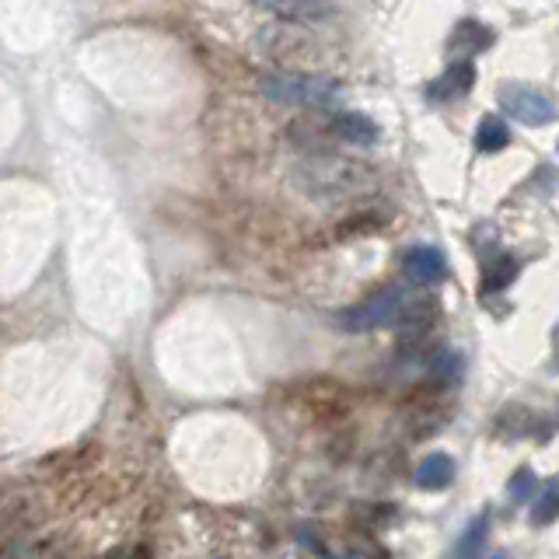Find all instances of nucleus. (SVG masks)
Returning <instances> with one entry per match:
<instances>
[{
    "mask_svg": "<svg viewBox=\"0 0 559 559\" xmlns=\"http://www.w3.org/2000/svg\"><path fill=\"white\" fill-rule=\"evenodd\" d=\"M259 88L273 102L308 105V109H325L339 98V81L325 74H266L259 77Z\"/></svg>",
    "mask_w": 559,
    "mask_h": 559,
    "instance_id": "nucleus-1",
    "label": "nucleus"
},
{
    "mask_svg": "<svg viewBox=\"0 0 559 559\" xmlns=\"http://www.w3.org/2000/svg\"><path fill=\"white\" fill-rule=\"evenodd\" d=\"M406 304H409V297L402 287H381L378 294H371L367 301L339 311L336 325L343 332H374V329H385V325H399Z\"/></svg>",
    "mask_w": 559,
    "mask_h": 559,
    "instance_id": "nucleus-2",
    "label": "nucleus"
},
{
    "mask_svg": "<svg viewBox=\"0 0 559 559\" xmlns=\"http://www.w3.org/2000/svg\"><path fill=\"white\" fill-rule=\"evenodd\" d=\"M308 175H311L308 189L311 193H318V196H350L367 182L364 165H353V161H343V158L311 161Z\"/></svg>",
    "mask_w": 559,
    "mask_h": 559,
    "instance_id": "nucleus-3",
    "label": "nucleus"
},
{
    "mask_svg": "<svg viewBox=\"0 0 559 559\" xmlns=\"http://www.w3.org/2000/svg\"><path fill=\"white\" fill-rule=\"evenodd\" d=\"M500 105H504L507 116L525 126H549L556 119V105L542 91L528 88V84H504L500 88Z\"/></svg>",
    "mask_w": 559,
    "mask_h": 559,
    "instance_id": "nucleus-4",
    "label": "nucleus"
},
{
    "mask_svg": "<svg viewBox=\"0 0 559 559\" xmlns=\"http://www.w3.org/2000/svg\"><path fill=\"white\" fill-rule=\"evenodd\" d=\"M402 270L413 283L420 287H434V283L448 280V259H444L441 249H430V245H416V249L406 252L402 259Z\"/></svg>",
    "mask_w": 559,
    "mask_h": 559,
    "instance_id": "nucleus-5",
    "label": "nucleus"
},
{
    "mask_svg": "<svg viewBox=\"0 0 559 559\" xmlns=\"http://www.w3.org/2000/svg\"><path fill=\"white\" fill-rule=\"evenodd\" d=\"M472 84H476V67H472V60H455L434 84H430L427 95L434 98V102H455V98L469 95Z\"/></svg>",
    "mask_w": 559,
    "mask_h": 559,
    "instance_id": "nucleus-6",
    "label": "nucleus"
},
{
    "mask_svg": "<svg viewBox=\"0 0 559 559\" xmlns=\"http://www.w3.org/2000/svg\"><path fill=\"white\" fill-rule=\"evenodd\" d=\"M493 46V28L483 25V21H458L455 32H451L448 39V53L458 56V60H472V56H479L483 49Z\"/></svg>",
    "mask_w": 559,
    "mask_h": 559,
    "instance_id": "nucleus-7",
    "label": "nucleus"
},
{
    "mask_svg": "<svg viewBox=\"0 0 559 559\" xmlns=\"http://www.w3.org/2000/svg\"><path fill=\"white\" fill-rule=\"evenodd\" d=\"M256 4L283 21H297V25H318L332 14L329 0H256Z\"/></svg>",
    "mask_w": 559,
    "mask_h": 559,
    "instance_id": "nucleus-8",
    "label": "nucleus"
},
{
    "mask_svg": "<svg viewBox=\"0 0 559 559\" xmlns=\"http://www.w3.org/2000/svg\"><path fill=\"white\" fill-rule=\"evenodd\" d=\"M329 130L336 133L339 140L357 144V147H371V144H378V137H381L378 123H374L371 116H364V112H336Z\"/></svg>",
    "mask_w": 559,
    "mask_h": 559,
    "instance_id": "nucleus-9",
    "label": "nucleus"
},
{
    "mask_svg": "<svg viewBox=\"0 0 559 559\" xmlns=\"http://www.w3.org/2000/svg\"><path fill=\"white\" fill-rule=\"evenodd\" d=\"M455 479V462L448 455H427L416 469V486L420 490H444Z\"/></svg>",
    "mask_w": 559,
    "mask_h": 559,
    "instance_id": "nucleus-10",
    "label": "nucleus"
},
{
    "mask_svg": "<svg viewBox=\"0 0 559 559\" xmlns=\"http://www.w3.org/2000/svg\"><path fill=\"white\" fill-rule=\"evenodd\" d=\"M511 144V130L500 116H483V123L476 126V147L483 154H497Z\"/></svg>",
    "mask_w": 559,
    "mask_h": 559,
    "instance_id": "nucleus-11",
    "label": "nucleus"
},
{
    "mask_svg": "<svg viewBox=\"0 0 559 559\" xmlns=\"http://www.w3.org/2000/svg\"><path fill=\"white\" fill-rule=\"evenodd\" d=\"M518 273H521V266H518V259H514V256L490 259V263L483 266V290H504V287H511V283L518 280Z\"/></svg>",
    "mask_w": 559,
    "mask_h": 559,
    "instance_id": "nucleus-12",
    "label": "nucleus"
},
{
    "mask_svg": "<svg viewBox=\"0 0 559 559\" xmlns=\"http://www.w3.org/2000/svg\"><path fill=\"white\" fill-rule=\"evenodd\" d=\"M486 532H490V521L486 518L472 521V525L462 532V539H458V546L451 549V559H479V549H483V542H486Z\"/></svg>",
    "mask_w": 559,
    "mask_h": 559,
    "instance_id": "nucleus-13",
    "label": "nucleus"
},
{
    "mask_svg": "<svg viewBox=\"0 0 559 559\" xmlns=\"http://www.w3.org/2000/svg\"><path fill=\"white\" fill-rule=\"evenodd\" d=\"M462 367H465L462 353L441 350L434 360H430V378H434L437 385H455V381L462 378Z\"/></svg>",
    "mask_w": 559,
    "mask_h": 559,
    "instance_id": "nucleus-14",
    "label": "nucleus"
},
{
    "mask_svg": "<svg viewBox=\"0 0 559 559\" xmlns=\"http://www.w3.org/2000/svg\"><path fill=\"white\" fill-rule=\"evenodd\" d=\"M556 518H559V479H549L539 497H535L532 525H549V521H556Z\"/></svg>",
    "mask_w": 559,
    "mask_h": 559,
    "instance_id": "nucleus-15",
    "label": "nucleus"
},
{
    "mask_svg": "<svg viewBox=\"0 0 559 559\" xmlns=\"http://www.w3.org/2000/svg\"><path fill=\"white\" fill-rule=\"evenodd\" d=\"M0 559H60L49 542H32V539H18L0 553Z\"/></svg>",
    "mask_w": 559,
    "mask_h": 559,
    "instance_id": "nucleus-16",
    "label": "nucleus"
},
{
    "mask_svg": "<svg viewBox=\"0 0 559 559\" xmlns=\"http://www.w3.org/2000/svg\"><path fill=\"white\" fill-rule=\"evenodd\" d=\"M507 493H511V500H518V504H525L528 497H535V472L528 469V465H521V469L511 476V483H507Z\"/></svg>",
    "mask_w": 559,
    "mask_h": 559,
    "instance_id": "nucleus-17",
    "label": "nucleus"
},
{
    "mask_svg": "<svg viewBox=\"0 0 559 559\" xmlns=\"http://www.w3.org/2000/svg\"><path fill=\"white\" fill-rule=\"evenodd\" d=\"M109 559H126V553H112Z\"/></svg>",
    "mask_w": 559,
    "mask_h": 559,
    "instance_id": "nucleus-18",
    "label": "nucleus"
},
{
    "mask_svg": "<svg viewBox=\"0 0 559 559\" xmlns=\"http://www.w3.org/2000/svg\"><path fill=\"white\" fill-rule=\"evenodd\" d=\"M490 559H511V556H507V553H497V556H490Z\"/></svg>",
    "mask_w": 559,
    "mask_h": 559,
    "instance_id": "nucleus-19",
    "label": "nucleus"
},
{
    "mask_svg": "<svg viewBox=\"0 0 559 559\" xmlns=\"http://www.w3.org/2000/svg\"><path fill=\"white\" fill-rule=\"evenodd\" d=\"M553 339H556V343H559V325H556V329H553Z\"/></svg>",
    "mask_w": 559,
    "mask_h": 559,
    "instance_id": "nucleus-20",
    "label": "nucleus"
},
{
    "mask_svg": "<svg viewBox=\"0 0 559 559\" xmlns=\"http://www.w3.org/2000/svg\"><path fill=\"white\" fill-rule=\"evenodd\" d=\"M556 151H559V144H556Z\"/></svg>",
    "mask_w": 559,
    "mask_h": 559,
    "instance_id": "nucleus-21",
    "label": "nucleus"
}]
</instances>
